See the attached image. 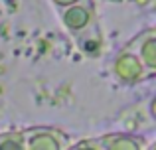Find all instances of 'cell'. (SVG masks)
<instances>
[{
    "label": "cell",
    "mask_w": 156,
    "mask_h": 150,
    "mask_svg": "<svg viewBox=\"0 0 156 150\" xmlns=\"http://www.w3.org/2000/svg\"><path fill=\"white\" fill-rule=\"evenodd\" d=\"M26 150H67L69 136L53 127H32L22 131Z\"/></svg>",
    "instance_id": "2"
},
{
    "label": "cell",
    "mask_w": 156,
    "mask_h": 150,
    "mask_svg": "<svg viewBox=\"0 0 156 150\" xmlns=\"http://www.w3.org/2000/svg\"><path fill=\"white\" fill-rule=\"evenodd\" d=\"M67 150H101V144H99V138H83L69 144Z\"/></svg>",
    "instance_id": "7"
},
{
    "label": "cell",
    "mask_w": 156,
    "mask_h": 150,
    "mask_svg": "<svg viewBox=\"0 0 156 150\" xmlns=\"http://www.w3.org/2000/svg\"><path fill=\"white\" fill-rule=\"evenodd\" d=\"M101 150H148L152 140H146L140 134L130 132H111V134L99 136Z\"/></svg>",
    "instance_id": "4"
},
{
    "label": "cell",
    "mask_w": 156,
    "mask_h": 150,
    "mask_svg": "<svg viewBox=\"0 0 156 150\" xmlns=\"http://www.w3.org/2000/svg\"><path fill=\"white\" fill-rule=\"evenodd\" d=\"M130 51L142 61V65L148 69V73H156V51H154V30L148 28L142 34H138L134 40L126 44Z\"/></svg>",
    "instance_id": "5"
},
{
    "label": "cell",
    "mask_w": 156,
    "mask_h": 150,
    "mask_svg": "<svg viewBox=\"0 0 156 150\" xmlns=\"http://www.w3.org/2000/svg\"><path fill=\"white\" fill-rule=\"evenodd\" d=\"M0 150H26L24 148L22 131L0 132Z\"/></svg>",
    "instance_id": "6"
},
{
    "label": "cell",
    "mask_w": 156,
    "mask_h": 150,
    "mask_svg": "<svg viewBox=\"0 0 156 150\" xmlns=\"http://www.w3.org/2000/svg\"><path fill=\"white\" fill-rule=\"evenodd\" d=\"M53 4L57 6V10H65V8H69V6H73V4H79V2H83V0H51Z\"/></svg>",
    "instance_id": "8"
},
{
    "label": "cell",
    "mask_w": 156,
    "mask_h": 150,
    "mask_svg": "<svg viewBox=\"0 0 156 150\" xmlns=\"http://www.w3.org/2000/svg\"><path fill=\"white\" fill-rule=\"evenodd\" d=\"M111 73L117 81H121L125 85H136L140 81H146L152 77V73H148V69L142 65V61L126 46L113 58Z\"/></svg>",
    "instance_id": "1"
},
{
    "label": "cell",
    "mask_w": 156,
    "mask_h": 150,
    "mask_svg": "<svg viewBox=\"0 0 156 150\" xmlns=\"http://www.w3.org/2000/svg\"><path fill=\"white\" fill-rule=\"evenodd\" d=\"M93 12L95 10H93L91 0H83L79 4H73V6L61 10L59 18L63 26L67 28V32H71L75 38H81L85 32L95 28V14Z\"/></svg>",
    "instance_id": "3"
}]
</instances>
